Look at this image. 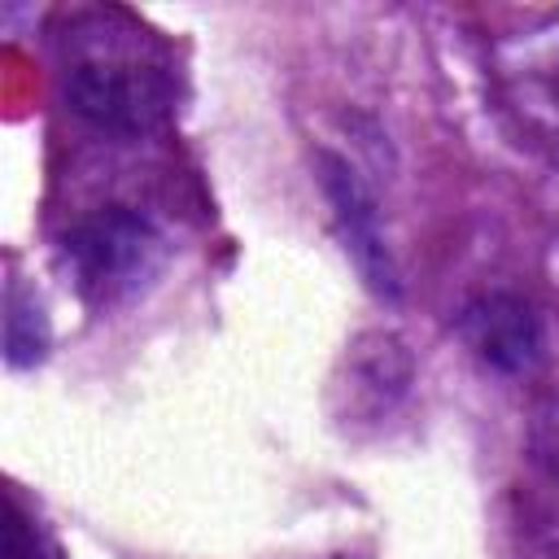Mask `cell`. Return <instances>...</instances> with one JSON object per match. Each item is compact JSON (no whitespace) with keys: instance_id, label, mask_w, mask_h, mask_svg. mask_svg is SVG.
<instances>
[{"instance_id":"6da1fadb","label":"cell","mask_w":559,"mask_h":559,"mask_svg":"<svg viewBox=\"0 0 559 559\" xmlns=\"http://www.w3.org/2000/svg\"><path fill=\"white\" fill-rule=\"evenodd\" d=\"M61 66L66 109L109 135H144L175 109V74L140 31H92L70 39Z\"/></svg>"},{"instance_id":"7a4b0ae2","label":"cell","mask_w":559,"mask_h":559,"mask_svg":"<svg viewBox=\"0 0 559 559\" xmlns=\"http://www.w3.org/2000/svg\"><path fill=\"white\" fill-rule=\"evenodd\" d=\"M166 258L162 231L131 205H100L61 236V266L87 306H118L135 297Z\"/></svg>"},{"instance_id":"3957f363","label":"cell","mask_w":559,"mask_h":559,"mask_svg":"<svg viewBox=\"0 0 559 559\" xmlns=\"http://www.w3.org/2000/svg\"><path fill=\"white\" fill-rule=\"evenodd\" d=\"M319 166V188L332 205V223H336V236L349 253V262L358 266L362 284L384 297V301H397L402 297V280H397V266H393V253H389V240L380 231V210H376V197L371 188L362 183V175L336 157V153H319L314 157Z\"/></svg>"},{"instance_id":"277c9868","label":"cell","mask_w":559,"mask_h":559,"mask_svg":"<svg viewBox=\"0 0 559 559\" xmlns=\"http://www.w3.org/2000/svg\"><path fill=\"white\" fill-rule=\"evenodd\" d=\"M459 341L498 376H524L542 354V319L524 293L485 288L454 314Z\"/></svg>"},{"instance_id":"5b68a950","label":"cell","mask_w":559,"mask_h":559,"mask_svg":"<svg viewBox=\"0 0 559 559\" xmlns=\"http://www.w3.org/2000/svg\"><path fill=\"white\" fill-rule=\"evenodd\" d=\"M48 349V319L39 301L22 288L4 293V358L9 367H35Z\"/></svg>"},{"instance_id":"8992f818","label":"cell","mask_w":559,"mask_h":559,"mask_svg":"<svg viewBox=\"0 0 559 559\" xmlns=\"http://www.w3.org/2000/svg\"><path fill=\"white\" fill-rule=\"evenodd\" d=\"M0 559H61L44 528L13 498H4L0 507Z\"/></svg>"}]
</instances>
